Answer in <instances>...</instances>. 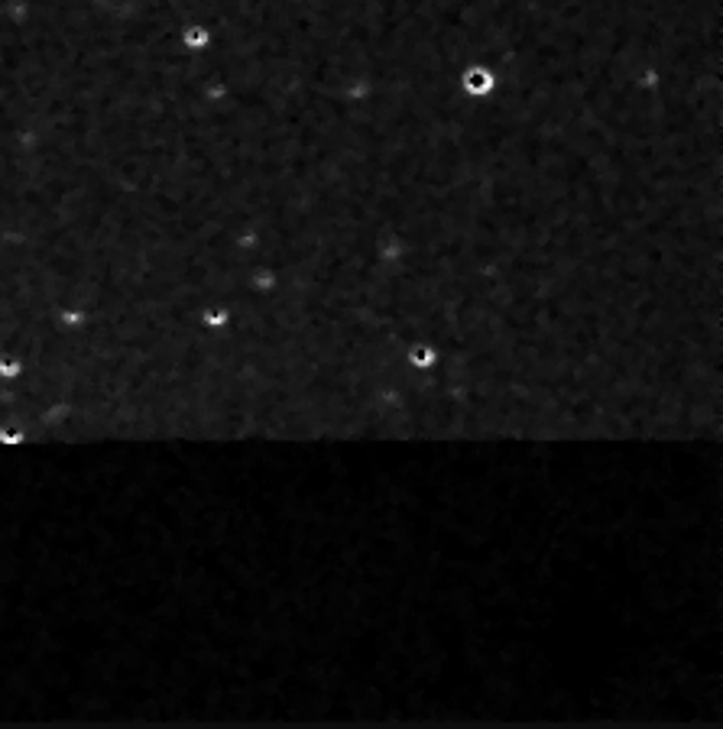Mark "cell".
Instances as JSON below:
<instances>
[{
    "mask_svg": "<svg viewBox=\"0 0 723 729\" xmlns=\"http://www.w3.org/2000/svg\"><path fill=\"white\" fill-rule=\"evenodd\" d=\"M496 88H500V78H496L494 65L470 62L464 72H461V92H464V98H474V100L494 98Z\"/></svg>",
    "mask_w": 723,
    "mask_h": 729,
    "instance_id": "6da1fadb",
    "label": "cell"
}]
</instances>
